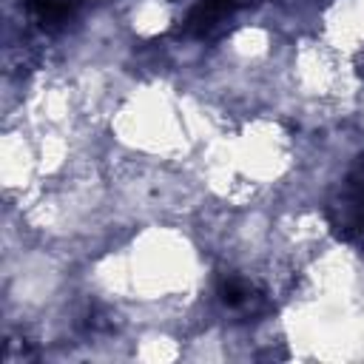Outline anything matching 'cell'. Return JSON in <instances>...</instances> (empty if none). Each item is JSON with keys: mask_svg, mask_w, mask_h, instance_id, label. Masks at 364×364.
<instances>
[{"mask_svg": "<svg viewBox=\"0 0 364 364\" xmlns=\"http://www.w3.org/2000/svg\"><path fill=\"white\" fill-rule=\"evenodd\" d=\"M330 225L344 239L364 233V173L358 179H353L350 188H347V193L336 202Z\"/></svg>", "mask_w": 364, "mask_h": 364, "instance_id": "1", "label": "cell"}, {"mask_svg": "<svg viewBox=\"0 0 364 364\" xmlns=\"http://www.w3.org/2000/svg\"><path fill=\"white\" fill-rule=\"evenodd\" d=\"M239 0H199L191 14L182 23V34L185 37H210L233 11H236Z\"/></svg>", "mask_w": 364, "mask_h": 364, "instance_id": "2", "label": "cell"}, {"mask_svg": "<svg viewBox=\"0 0 364 364\" xmlns=\"http://www.w3.org/2000/svg\"><path fill=\"white\" fill-rule=\"evenodd\" d=\"M219 299H222L225 307L239 310V313H247V310L256 313L264 304V296L247 279H239V276H225L219 282Z\"/></svg>", "mask_w": 364, "mask_h": 364, "instance_id": "3", "label": "cell"}, {"mask_svg": "<svg viewBox=\"0 0 364 364\" xmlns=\"http://www.w3.org/2000/svg\"><path fill=\"white\" fill-rule=\"evenodd\" d=\"M77 6H80V0H26V11L43 28H60V26H65L74 17Z\"/></svg>", "mask_w": 364, "mask_h": 364, "instance_id": "4", "label": "cell"}]
</instances>
